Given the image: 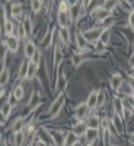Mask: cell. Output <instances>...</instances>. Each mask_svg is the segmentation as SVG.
I'll use <instances>...</instances> for the list:
<instances>
[{
  "instance_id": "obj_1",
  "label": "cell",
  "mask_w": 134,
  "mask_h": 146,
  "mask_svg": "<svg viewBox=\"0 0 134 146\" xmlns=\"http://www.w3.org/2000/svg\"><path fill=\"white\" fill-rule=\"evenodd\" d=\"M64 102H66L64 94L57 95V98L53 101V104L50 105V108H48V118L54 120V118H57L60 114H61V110H63V107H64Z\"/></svg>"
},
{
  "instance_id": "obj_2",
  "label": "cell",
  "mask_w": 134,
  "mask_h": 146,
  "mask_svg": "<svg viewBox=\"0 0 134 146\" xmlns=\"http://www.w3.org/2000/svg\"><path fill=\"white\" fill-rule=\"evenodd\" d=\"M111 15H112V12L108 10V9L104 7V6H96V7L92 9V12H90L92 21L99 22V23H104L108 18H111Z\"/></svg>"
},
{
  "instance_id": "obj_3",
  "label": "cell",
  "mask_w": 134,
  "mask_h": 146,
  "mask_svg": "<svg viewBox=\"0 0 134 146\" xmlns=\"http://www.w3.org/2000/svg\"><path fill=\"white\" fill-rule=\"evenodd\" d=\"M104 29H105V28H102V27H95V28L86 29V31L83 32V36L86 38V41H88L89 44L99 42V40H101V35H102Z\"/></svg>"
},
{
  "instance_id": "obj_4",
  "label": "cell",
  "mask_w": 134,
  "mask_h": 146,
  "mask_svg": "<svg viewBox=\"0 0 134 146\" xmlns=\"http://www.w3.org/2000/svg\"><path fill=\"white\" fill-rule=\"evenodd\" d=\"M69 13H70V19L71 23H76L80 16L83 15V10H82V2H75V3H69Z\"/></svg>"
},
{
  "instance_id": "obj_5",
  "label": "cell",
  "mask_w": 134,
  "mask_h": 146,
  "mask_svg": "<svg viewBox=\"0 0 134 146\" xmlns=\"http://www.w3.org/2000/svg\"><path fill=\"white\" fill-rule=\"evenodd\" d=\"M89 114H90V108H89V105L86 102L79 104L76 107V110H75V118H76V121H84V120H88Z\"/></svg>"
},
{
  "instance_id": "obj_6",
  "label": "cell",
  "mask_w": 134,
  "mask_h": 146,
  "mask_svg": "<svg viewBox=\"0 0 134 146\" xmlns=\"http://www.w3.org/2000/svg\"><path fill=\"white\" fill-rule=\"evenodd\" d=\"M19 42H20V40L18 38V36L12 35V36H6L5 41H3V45L7 48V50H9L10 53L16 54V53L19 51V45H20Z\"/></svg>"
},
{
  "instance_id": "obj_7",
  "label": "cell",
  "mask_w": 134,
  "mask_h": 146,
  "mask_svg": "<svg viewBox=\"0 0 134 146\" xmlns=\"http://www.w3.org/2000/svg\"><path fill=\"white\" fill-rule=\"evenodd\" d=\"M75 41H76L77 48H79L82 53H89V51H90L89 42H88L86 38L83 36V32H82V31H76V32H75Z\"/></svg>"
},
{
  "instance_id": "obj_8",
  "label": "cell",
  "mask_w": 134,
  "mask_h": 146,
  "mask_svg": "<svg viewBox=\"0 0 134 146\" xmlns=\"http://www.w3.org/2000/svg\"><path fill=\"white\" fill-rule=\"evenodd\" d=\"M57 23H58L60 28H69L71 25L69 10H58L57 12Z\"/></svg>"
},
{
  "instance_id": "obj_9",
  "label": "cell",
  "mask_w": 134,
  "mask_h": 146,
  "mask_svg": "<svg viewBox=\"0 0 134 146\" xmlns=\"http://www.w3.org/2000/svg\"><path fill=\"white\" fill-rule=\"evenodd\" d=\"M67 78H66V75L63 72H58L57 73V79H55V92L58 94V95H61V94H64V91H66V88H67Z\"/></svg>"
},
{
  "instance_id": "obj_10",
  "label": "cell",
  "mask_w": 134,
  "mask_h": 146,
  "mask_svg": "<svg viewBox=\"0 0 134 146\" xmlns=\"http://www.w3.org/2000/svg\"><path fill=\"white\" fill-rule=\"evenodd\" d=\"M36 51H38V48H36V45L34 44V41L28 40L25 41V44H23V54H25V58L26 60H31L34 58V56L36 54Z\"/></svg>"
},
{
  "instance_id": "obj_11",
  "label": "cell",
  "mask_w": 134,
  "mask_h": 146,
  "mask_svg": "<svg viewBox=\"0 0 134 146\" xmlns=\"http://www.w3.org/2000/svg\"><path fill=\"white\" fill-rule=\"evenodd\" d=\"M123 83H124V79H123V75H121V73H114V75L111 76V79H109V86H111V89L115 91V92H119Z\"/></svg>"
},
{
  "instance_id": "obj_12",
  "label": "cell",
  "mask_w": 134,
  "mask_h": 146,
  "mask_svg": "<svg viewBox=\"0 0 134 146\" xmlns=\"http://www.w3.org/2000/svg\"><path fill=\"white\" fill-rule=\"evenodd\" d=\"M40 105H41V95L38 94V91H34L32 95H31V98H29V101H28V110H29V113H34Z\"/></svg>"
},
{
  "instance_id": "obj_13",
  "label": "cell",
  "mask_w": 134,
  "mask_h": 146,
  "mask_svg": "<svg viewBox=\"0 0 134 146\" xmlns=\"http://www.w3.org/2000/svg\"><path fill=\"white\" fill-rule=\"evenodd\" d=\"M112 107H114V114L124 120V117H125V107L123 104V98H114Z\"/></svg>"
},
{
  "instance_id": "obj_14",
  "label": "cell",
  "mask_w": 134,
  "mask_h": 146,
  "mask_svg": "<svg viewBox=\"0 0 134 146\" xmlns=\"http://www.w3.org/2000/svg\"><path fill=\"white\" fill-rule=\"evenodd\" d=\"M51 137L54 140V146H64L66 143V133L63 130H50Z\"/></svg>"
},
{
  "instance_id": "obj_15",
  "label": "cell",
  "mask_w": 134,
  "mask_h": 146,
  "mask_svg": "<svg viewBox=\"0 0 134 146\" xmlns=\"http://www.w3.org/2000/svg\"><path fill=\"white\" fill-rule=\"evenodd\" d=\"M77 137H84L88 131V126H86V121H76L75 124H73V130H71Z\"/></svg>"
},
{
  "instance_id": "obj_16",
  "label": "cell",
  "mask_w": 134,
  "mask_h": 146,
  "mask_svg": "<svg viewBox=\"0 0 134 146\" xmlns=\"http://www.w3.org/2000/svg\"><path fill=\"white\" fill-rule=\"evenodd\" d=\"M20 27L23 29V34H25V38H28V36L32 34L34 31V23H32V19L29 16H25L22 19V23H20ZM28 41V40H26Z\"/></svg>"
},
{
  "instance_id": "obj_17",
  "label": "cell",
  "mask_w": 134,
  "mask_h": 146,
  "mask_svg": "<svg viewBox=\"0 0 134 146\" xmlns=\"http://www.w3.org/2000/svg\"><path fill=\"white\" fill-rule=\"evenodd\" d=\"M57 35H58V41H60V45H69L70 44V40H71V36H70V31H69V28H60L58 29V32H57Z\"/></svg>"
},
{
  "instance_id": "obj_18",
  "label": "cell",
  "mask_w": 134,
  "mask_h": 146,
  "mask_svg": "<svg viewBox=\"0 0 134 146\" xmlns=\"http://www.w3.org/2000/svg\"><path fill=\"white\" fill-rule=\"evenodd\" d=\"M63 51H61V45L60 44H54V62H53V64H54V69L57 70L58 69V66L63 63Z\"/></svg>"
},
{
  "instance_id": "obj_19",
  "label": "cell",
  "mask_w": 134,
  "mask_h": 146,
  "mask_svg": "<svg viewBox=\"0 0 134 146\" xmlns=\"http://www.w3.org/2000/svg\"><path fill=\"white\" fill-rule=\"evenodd\" d=\"M26 118L25 117H18L15 120V123L12 124V133H19V131H25L26 129Z\"/></svg>"
},
{
  "instance_id": "obj_20",
  "label": "cell",
  "mask_w": 134,
  "mask_h": 146,
  "mask_svg": "<svg viewBox=\"0 0 134 146\" xmlns=\"http://www.w3.org/2000/svg\"><path fill=\"white\" fill-rule=\"evenodd\" d=\"M57 29L55 28H51L50 31H47V34L44 35V38H42V41H41V47L44 48V50H47V48H50V45H54L53 44V36H54V32H55Z\"/></svg>"
},
{
  "instance_id": "obj_21",
  "label": "cell",
  "mask_w": 134,
  "mask_h": 146,
  "mask_svg": "<svg viewBox=\"0 0 134 146\" xmlns=\"http://www.w3.org/2000/svg\"><path fill=\"white\" fill-rule=\"evenodd\" d=\"M28 67H29V60L23 58L22 62H20V64H19V70H18V79L19 80H26Z\"/></svg>"
},
{
  "instance_id": "obj_22",
  "label": "cell",
  "mask_w": 134,
  "mask_h": 146,
  "mask_svg": "<svg viewBox=\"0 0 134 146\" xmlns=\"http://www.w3.org/2000/svg\"><path fill=\"white\" fill-rule=\"evenodd\" d=\"M99 130L98 129H89L88 127V131H86V135H84V139H86V143L88 145H93L96 140L99 139Z\"/></svg>"
},
{
  "instance_id": "obj_23",
  "label": "cell",
  "mask_w": 134,
  "mask_h": 146,
  "mask_svg": "<svg viewBox=\"0 0 134 146\" xmlns=\"http://www.w3.org/2000/svg\"><path fill=\"white\" fill-rule=\"evenodd\" d=\"M10 15L13 19H20L22 15H23V7H22V3L19 2H15V3H12V7H10Z\"/></svg>"
},
{
  "instance_id": "obj_24",
  "label": "cell",
  "mask_w": 134,
  "mask_h": 146,
  "mask_svg": "<svg viewBox=\"0 0 134 146\" xmlns=\"http://www.w3.org/2000/svg\"><path fill=\"white\" fill-rule=\"evenodd\" d=\"M101 118H99V115L98 114H92V115H89L88 117V120H86V126L89 127V129H101Z\"/></svg>"
},
{
  "instance_id": "obj_25",
  "label": "cell",
  "mask_w": 134,
  "mask_h": 146,
  "mask_svg": "<svg viewBox=\"0 0 134 146\" xmlns=\"http://www.w3.org/2000/svg\"><path fill=\"white\" fill-rule=\"evenodd\" d=\"M15 31H16L15 22L7 18V19L3 22V32H5V35H6V36H12V35H15Z\"/></svg>"
},
{
  "instance_id": "obj_26",
  "label": "cell",
  "mask_w": 134,
  "mask_h": 146,
  "mask_svg": "<svg viewBox=\"0 0 134 146\" xmlns=\"http://www.w3.org/2000/svg\"><path fill=\"white\" fill-rule=\"evenodd\" d=\"M109 42H111V28H105L102 35H101V40H99V44L104 45V47H108Z\"/></svg>"
},
{
  "instance_id": "obj_27",
  "label": "cell",
  "mask_w": 134,
  "mask_h": 146,
  "mask_svg": "<svg viewBox=\"0 0 134 146\" xmlns=\"http://www.w3.org/2000/svg\"><path fill=\"white\" fill-rule=\"evenodd\" d=\"M96 102H98V91H92L86 100V104L89 105L90 111L92 110H96Z\"/></svg>"
},
{
  "instance_id": "obj_28",
  "label": "cell",
  "mask_w": 134,
  "mask_h": 146,
  "mask_svg": "<svg viewBox=\"0 0 134 146\" xmlns=\"http://www.w3.org/2000/svg\"><path fill=\"white\" fill-rule=\"evenodd\" d=\"M12 107L9 102H5L3 105H2V110H0V113H2V123L3 121H6L9 117H10V114H12Z\"/></svg>"
},
{
  "instance_id": "obj_29",
  "label": "cell",
  "mask_w": 134,
  "mask_h": 146,
  "mask_svg": "<svg viewBox=\"0 0 134 146\" xmlns=\"http://www.w3.org/2000/svg\"><path fill=\"white\" fill-rule=\"evenodd\" d=\"M77 139L79 137L73 131H67L66 133V143H64V146H76L77 145Z\"/></svg>"
},
{
  "instance_id": "obj_30",
  "label": "cell",
  "mask_w": 134,
  "mask_h": 146,
  "mask_svg": "<svg viewBox=\"0 0 134 146\" xmlns=\"http://www.w3.org/2000/svg\"><path fill=\"white\" fill-rule=\"evenodd\" d=\"M133 91H134V88H133L131 82H124L121 89H119V92H123L125 96H133Z\"/></svg>"
},
{
  "instance_id": "obj_31",
  "label": "cell",
  "mask_w": 134,
  "mask_h": 146,
  "mask_svg": "<svg viewBox=\"0 0 134 146\" xmlns=\"http://www.w3.org/2000/svg\"><path fill=\"white\" fill-rule=\"evenodd\" d=\"M36 73H38V67H36L32 62H29V67H28V75H26V80H32Z\"/></svg>"
},
{
  "instance_id": "obj_32",
  "label": "cell",
  "mask_w": 134,
  "mask_h": 146,
  "mask_svg": "<svg viewBox=\"0 0 134 146\" xmlns=\"http://www.w3.org/2000/svg\"><path fill=\"white\" fill-rule=\"evenodd\" d=\"M111 121H112V126L117 129V133H121L123 131V118H119L118 115H114L112 118H111Z\"/></svg>"
},
{
  "instance_id": "obj_33",
  "label": "cell",
  "mask_w": 134,
  "mask_h": 146,
  "mask_svg": "<svg viewBox=\"0 0 134 146\" xmlns=\"http://www.w3.org/2000/svg\"><path fill=\"white\" fill-rule=\"evenodd\" d=\"M106 101V94L104 89H98V102H96V108H102Z\"/></svg>"
},
{
  "instance_id": "obj_34",
  "label": "cell",
  "mask_w": 134,
  "mask_h": 146,
  "mask_svg": "<svg viewBox=\"0 0 134 146\" xmlns=\"http://www.w3.org/2000/svg\"><path fill=\"white\" fill-rule=\"evenodd\" d=\"M9 78H10V72L9 69H2V75H0V83H2V88H5V85H7L9 82Z\"/></svg>"
},
{
  "instance_id": "obj_35",
  "label": "cell",
  "mask_w": 134,
  "mask_h": 146,
  "mask_svg": "<svg viewBox=\"0 0 134 146\" xmlns=\"http://www.w3.org/2000/svg\"><path fill=\"white\" fill-rule=\"evenodd\" d=\"M12 92H13V95L16 96V98H18L19 101L23 98V96H25V89H23L22 85H16V86L13 88V91H12Z\"/></svg>"
},
{
  "instance_id": "obj_36",
  "label": "cell",
  "mask_w": 134,
  "mask_h": 146,
  "mask_svg": "<svg viewBox=\"0 0 134 146\" xmlns=\"http://www.w3.org/2000/svg\"><path fill=\"white\" fill-rule=\"evenodd\" d=\"M42 6H44V3L42 2H38V0L31 2V9H32L34 13H40V12L42 10Z\"/></svg>"
},
{
  "instance_id": "obj_37",
  "label": "cell",
  "mask_w": 134,
  "mask_h": 146,
  "mask_svg": "<svg viewBox=\"0 0 134 146\" xmlns=\"http://www.w3.org/2000/svg\"><path fill=\"white\" fill-rule=\"evenodd\" d=\"M123 104L125 107V110H133V105H134V98L133 96H124L123 98Z\"/></svg>"
},
{
  "instance_id": "obj_38",
  "label": "cell",
  "mask_w": 134,
  "mask_h": 146,
  "mask_svg": "<svg viewBox=\"0 0 134 146\" xmlns=\"http://www.w3.org/2000/svg\"><path fill=\"white\" fill-rule=\"evenodd\" d=\"M41 57H42V56H41V50H38V51H36V54L34 56V58L31 60V62H32L36 67H38V69H40V64H41Z\"/></svg>"
},
{
  "instance_id": "obj_39",
  "label": "cell",
  "mask_w": 134,
  "mask_h": 146,
  "mask_svg": "<svg viewBox=\"0 0 134 146\" xmlns=\"http://www.w3.org/2000/svg\"><path fill=\"white\" fill-rule=\"evenodd\" d=\"M128 27L131 28V31L134 32V9H131L130 10V13H128Z\"/></svg>"
},
{
  "instance_id": "obj_40",
  "label": "cell",
  "mask_w": 134,
  "mask_h": 146,
  "mask_svg": "<svg viewBox=\"0 0 134 146\" xmlns=\"http://www.w3.org/2000/svg\"><path fill=\"white\" fill-rule=\"evenodd\" d=\"M18 101H19V100L13 95V92H10V94H9V98H7V101H6V102H9L12 107H16V105H18Z\"/></svg>"
},
{
  "instance_id": "obj_41",
  "label": "cell",
  "mask_w": 134,
  "mask_h": 146,
  "mask_svg": "<svg viewBox=\"0 0 134 146\" xmlns=\"http://www.w3.org/2000/svg\"><path fill=\"white\" fill-rule=\"evenodd\" d=\"M34 146H48L42 139H35V142H34Z\"/></svg>"
},
{
  "instance_id": "obj_42",
  "label": "cell",
  "mask_w": 134,
  "mask_h": 146,
  "mask_svg": "<svg viewBox=\"0 0 134 146\" xmlns=\"http://www.w3.org/2000/svg\"><path fill=\"white\" fill-rule=\"evenodd\" d=\"M128 63H130V66H131V69L134 67V54L130 57V60H128Z\"/></svg>"
},
{
  "instance_id": "obj_43",
  "label": "cell",
  "mask_w": 134,
  "mask_h": 146,
  "mask_svg": "<svg viewBox=\"0 0 134 146\" xmlns=\"http://www.w3.org/2000/svg\"><path fill=\"white\" fill-rule=\"evenodd\" d=\"M2 146H9V145H7V140L3 139V137H2Z\"/></svg>"
},
{
  "instance_id": "obj_44",
  "label": "cell",
  "mask_w": 134,
  "mask_h": 146,
  "mask_svg": "<svg viewBox=\"0 0 134 146\" xmlns=\"http://www.w3.org/2000/svg\"><path fill=\"white\" fill-rule=\"evenodd\" d=\"M130 143H131V145H134V135H131V136H130Z\"/></svg>"
},
{
  "instance_id": "obj_45",
  "label": "cell",
  "mask_w": 134,
  "mask_h": 146,
  "mask_svg": "<svg viewBox=\"0 0 134 146\" xmlns=\"http://www.w3.org/2000/svg\"><path fill=\"white\" fill-rule=\"evenodd\" d=\"M108 146H117V145H108Z\"/></svg>"
},
{
  "instance_id": "obj_46",
  "label": "cell",
  "mask_w": 134,
  "mask_h": 146,
  "mask_svg": "<svg viewBox=\"0 0 134 146\" xmlns=\"http://www.w3.org/2000/svg\"><path fill=\"white\" fill-rule=\"evenodd\" d=\"M133 98H134V91H133Z\"/></svg>"
},
{
  "instance_id": "obj_47",
  "label": "cell",
  "mask_w": 134,
  "mask_h": 146,
  "mask_svg": "<svg viewBox=\"0 0 134 146\" xmlns=\"http://www.w3.org/2000/svg\"><path fill=\"white\" fill-rule=\"evenodd\" d=\"M86 146H93V145H86Z\"/></svg>"
},
{
  "instance_id": "obj_48",
  "label": "cell",
  "mask_w": 134,
  "mask_h": 146,
  "mask_svg": "<svg viewBox=\"0 0 134 146\" xmlns=\"http://www.w3.org/2000/svg\"><path fill=\"white\" fill-rule=\"evenodd\" d=\"M133 111H134V105H133Z\"/></svg>"
},
{
  "instance_id": "obj_49",
  "label": "cell",
  "mask_w": 134,
  "mask_h": 146,
  "mask_svg": "<svg viewBox=\"0 0 134 146\" xmlns=\"http://www.w3.org/2000/svg\"><path fill=\"white\" fill-rule=\"evenodd\" d=\"M133 70H134V67H133Z\"/></svg>"
}]
</instances>
